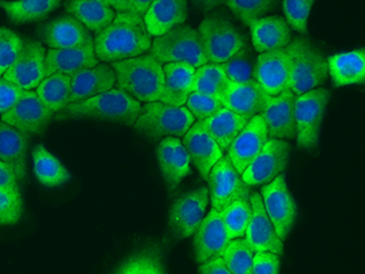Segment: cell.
Segmentation results:
<instances>
[{"label": "cell", "instance_id": "7bdbcfd3", "mask_svg": "<svg viewBox=\"0 0 365 274\" xmlns=\"http://www.w3.org/2000/svg\"><path fill=\"white\" fill-rule=\"evenodd\" d=\"M20 189H0V225L17 223L22 215Z\"/></svg>", "mask_w": 365, "mask_h": 274}, {"label": "cell", "instance_id": "681fc988", "mask_svg": "<svg viewBox=\"0 0 365 274\" xmlns=\"http://www.w3.org/2000/svg\"><path fill=\"white\" fill-rule=\"evenodd\" d=\"M199 272L202 274H230L222 256L212 258L207 261L202 262L199 267Z\"/></svg>", "mask_w": 365, "mask_h": 274}, {"label": "cell", "instance_id": "f1b7e54d", "mask_svg": "<svg viewBox=\"0 0 365 274\" xmlns=\"http://www.w3.org/2000/svg\"><path fill=\"white\" fill-rule=\"evenodd\" d=\"M29 134L0 122V160L8 162L16 171L17 178L25 179Z\"/></svg>", "mask_w": 365, "mask_h": 274}, {"label": "cell", "instance_id": "836d02e7", "mask_svg": "<svg viewBox=\"0 0 365 274\" xmlns=\"http://www.w3.org/2000/svg\"><path fill=\"white\" fill-rule=\"evenodd\" d=\"M32 158L34 175L43 186L49 188L60 187L71 178L70 172L66 167L42 144L34 148Z\"/></svg>", "mask_w": 365, "mask_h": 274}, {"label": "cell", "instance_id": "5b68a950", "mask_svg": "<svg viewBox=\"0 0 365 274\" xmlns=\"http://www.w3.org/2000/svg\"><path fill=\"white\" fill-rule=\"evenodd\" d=\"M291 60V91L301 96L327 82L328 61L306 38H295L287 46Z\"/></svg>", "mask_w": 365, "mask_h": 274}, {"label": "cell", "instance_id": "ab89813d", "mask_svg": "<svg viewBox=\"0 0 365 274\" xmlns=\"http://www.w3.org/2000/svg\"><path fill=\"white\" fill-rule=\"evenodd\" d=\"M279 0H227L225 4L244 25L251 26L275 8Z\"/></svg>", "mask_w": 365, "mask_h": 274}, {"label": "cell", "instance_id": "cb8c5ba5", "mask_svg": "<svg viewBox=\"0 0 365 274\" xmlns=\"http://www.w3.org/2000/svg\"><path fill=\"white\" fill-rule=\"evenodd\" d=\"M116 76L113 67L106 64L76 72L71 76L70 103H77L113 89Z\"/></svg>", "mask_w": 365, "mask_h": 274}, {"label": "cell", "instance_id": "60d3db41", "mask_svg": "<svg viewBox=\"0 0 365 274\" xmlns=\"http://www.w3.org/2000/svg\"><path fill=\"white\" fill-rule=\"evenodd\" d=\"M229 272L234 274H251L253 263V250L246 240H235L229 243L222 255Z\"/></svg>", "mask_w": 365, "mask_h": 274}, {"label": "cell", "instance_id": "f907efd6", "mask_svg": "<svg viewBox=\"0 0 365 274\" xmlns=\"http://www.w3.org/2000/svg\"><path fill=\"white\" fill-rule=\"evenodd\" d=\"M155 0H128L129 11L138 14L139 16H144L150 5L154 3Z\"/></svg>", "mask_w": 365, "mask_h": 274}, {"label": "cell", "instance_id": "484cf974", "mask_svg": "<svg viewBox=\"0 0 365 274\" xmlns=\"http://www.w3.org/2000/svg\"><path fill=\"white\" fill-rule=\"evenodd\" d=\"M187 19V0H155L143 20L149 34L158 37Z\"/></svg>", "mask_w": 365, "mask_h": 274}, {"label": "cell", "instance_id": "f6af8a7d", "mask_svg": "<svg viewBox=\"0 0 365 274\" xmlns=\"http://www.w3.org/2000/svg\"><path fill=\"white\" fill-rule=\"evenodd\" d=\"M185 104L191 115L199 121L206 120L218 113L220 108H225L220 99L196 91H192L190 96H187Z\"/></svg>", "mask_w": 365, "mask_h": 274}, {"label": "cell", "instance_id": "ee69618b", "mask_svg": "<svg viewBox=\"0 0 365 274\" xmlns=\"http://www.w3.org/2000/svg\"><path fill=\"white\" fill-rule=\"evenodd\" d=\"M314 1L316 0H284L287 22L299 34H307L308 17Z\"/></svg>", "mask_w": 365, "mask_h": 274}, {"label": "cell", "instance_id": "9a60e30c", "mask_svg": "<svg viewBox=\"0 0 365 274\" xmlns=\"http://www.w3.org/2000/svg\"><path fill=\"white\" fill-rule=\"evenodd\" d=\"M3 77L25 91L37 88L46 78V49L42 43L37 41L24 43L16 61Z\"/></svg>", "mask_w": 365, "mask_h": 274}, {"label": "cell", "instance_id": "277c9868", "mask_svg": "<svg viewBox=\"0 0 365 274\" xmlns=\"http://www.w3.org/2000/svg\"><path fill=\"white\" fill-rule=\"evenodd\" d=\"M150 54L161 64L187 63L197 68L208 63L199 32L187 25L175 26L156 37Z\"/></svg>", "mask_w": 365, "mask_h": 274}, {"label": "cell", "instance_id": "d6986e66", "mask_svg": "<svg viewBox=\"0 0 365 274\" xmlns=\"http://www.w3.org/2000/svg\"><path fill=\"white\" fill-rule=\"evenodd\" d=\"M39 37L51 49H66L94 42L87 27L72 15L58 17L43 25L38 31Z\"/></svg>", "mask_w": 365, "mask_h": 274}, {"label": "cell", "instance_id": "603a6c76", "mask_svg": "<svg viewBox=\"0 0 365 274\" xmlns=\"http://www.w3.org/2000/svg\"><path fill=\"white\" fill-rule=\"evenodd\" d=\"M158 158L168 191H175L182 179L191 173L187 150L178 138L167 137L158 144Z\"/></svg>", "mask_w": 365, "mask_h": 274}, {"label": "cell", "instance_id": "4316f807", "mask_svg": "<svg viewBox=\"0 0 365 274\" xmlns=\"http://www.w3.org/2000/svg\"><path fill=\"white\" fill-rule=\"evenodd\" d=\"M165 82L160 101L173 106H184L192 93L195 67L187 63H168L163 66Z\"/></svg>", "mask_w": 365, "mask_h": 274}, {"label": "cell", "instance_id": "f35d334b", "mask_svg": "<svg viewBox=\"0 0 365 274\" xmlns=\"http://www.w3.org/2000/svg\"><path fill=\"white\" fill-rule=\"evenodd\" d=\"M220 65L232 83H245L255 81L253 71L256 64L253 61L251 50L246 46H242L237 54L232 55V58Z\"/></svg>", "mask_w": 365, "mask_h": 274}, {"label": "cell", "instance_id": "1f68e13d", "mask_svg": "<svg viewBox=\"0 0 365 274\" xmlns=\"http://www.w3.org/2000/svg\"><path fill=\"white\" fill-rule=\"evenodd\" d=\"M66 10L96 34L106 29L116 16L105 0H71L66 4Z\"/></svg>", "mask_w": 365, "mask_h": 274}, {"label": "cell", "instance_id": "f546056e", "mask_svg": "<svg viewBox=\"0 0 365 274\" xmlns=\"http://www.w3.org/2000/svg\"><path fill=\"white\" fill-rule=\"evenodd\" d=\"M328 71L335 87L365 82V51L354 50L349 53L332 55L328 58Z\"/></svg>", "mask_w": 365, "mask_h": 274}, {"label": "cell", "instance_id": "7a4b0ae2", "mask_svg": "<svg viewBox=\"0 0 365 274\" xmlns=\"http://www.w3.org/2000/svg\"><path fill=\"white\" fill-rule=\"evenodd\" d=\"M141 113V105L128 93L120 88L70 103L58 113V120H101L133 126Z\"/></svg>", "mask_w": 365, "mask_h": 274}, {"label": "cell", "instance_id": "816d5d0a", "mask_svg": "<svg viewBox=\"0 0 365 274\" xmlns=\"http://www.w3.org/2000/svg\"><path fill=\"white\" fill-rule=\"evenodd\" d=\"M113 10H117L118 13L129 11L128 0H105Z\"/></svg>", "mask_w": 365, "mask_h": 274}, {"label": "cell", "instance_id": "8d00e7d4", "mask_svg": "<svg viewBox=\"0 0 365 274\" xmlns=\"http://www.w3.org/2000/svg\"><path fill=\"white\" fill-rule=\"evenodd\" d=\"M116 272L120 274H163L166 273V267L163 265L161 250L158 246H151L127 258Z\"/></svg>", "mask_w": 365, "mask_h": 274}, {"label": "cell", "instance_id": "ac0fdd59", "mask_svg": "<svg viewBox=\"0 0 365 274\" xmlns=\"http://www.w3.org/2000/svg\"><path fill=\"white\" fill-rule=\"evenodd\" d=\"M268 137L277 139L296 138L295 96L291 89L279 96H270L261 113Z\"/></svg>", "mask_w": 365, "mask_h": 274}, {"label": "cell", "instance_id": "52a82bcc", "mask_svg": "<svg viewBox=\"0 0 365 274\" xmlns=\"http://www.w3.org/2000/svg\"><path fill=\"white\" fill-rule=\"evenodd\" d=\"M330 100V91L317 88L295 98L297 146L301 149H316L319 143L324 113Z\"/></svg>", "mask_w": 365, "mask_h": 274}, {"label": "cell", "instance_id": "4dcf8cb0", "mask_svg": "<svg viewBox=\"0 0 365 274\" xmlns=\"http://www.w3.org/2000/svg\"><path fill=\"white\" fill-rule=\"evenodd\" d=\"M247 118L232 113V110L227 108H220L213 116L201 121L206 132L213 138L222 151L229 149V146H232V141L240 133L241 129L247 125Z\"/></svg>", "mask_w": 365, "mask_h": 274}, {"label": "cell", "instance_id": "6da1fadb", "mask_svg": "<svg viewBox=\"0 0 365 274\" xmlns=\"http://www.w3.org/2000/svg\"><path fill=\"white\" fill-rule=\"evenodd\" d=\"M151 43V34L143 16L123 11L117 14L113 21L96 34L94 50L99 60L115 63L144 54Z\"/></svg>", "mask_w": 365, "mask_h": 274}, {"label": "cell", "instance_id": "b9f144b4", "mask_svg": "<svg viewBox=\"0 0 365 274\" xmlns=\"http://www.w3.org/2000/svg\"><path fill=\"white\" fill-rule=\"evenodd\" d=\"M24 41L6 27H0V77L13 66L24 48Z\"/></svg>", "mask_w": 365, "mask_h": 274}, {"label": "cell", "instance_id": "c3c4849f", "mask_svg": "<svg viewBox=\"0 0 365 274\" xmlns=\"http://www.w3.org/2000/svg\"><path fill=\"white\" fill-rule=\"evenodd\" d=\"M16 171L8 162L0 160V189H20Z\"/></svg>", "mask_w": 365, "mask_h": 274}, {"label": "cell", "instance_id": "44dd1931", "mask_svg": "<svg viewBox=\"0 0 365 274\" xmlns=\"http://www.w3.org/2000/svg\"><path fill=\"white\" fill-rule=\"evenodd\" d=\"M229 243L230 239L225 229L222 213L212 208L195 233L194 248L196 261L202 263L210 258L222 256Z\"/></svg>", "mask_w": 365, "mask_h": 274}, {"label": "cell", "instance_id": "3957f363", "mask_svg": "<svg viewBox=\"0 0 365 274\" xmlns=\"http://www.w3.org/2000/svg\"><path fill=\"white\" fill-rule=\"evenodd\" d=\"M117 88L143 103L158 101L165 82L162 64L151 54L113 63Z\"/></svg>", "mask_w": 365, "mask_h": 274}, {"label": "cell", "instance_id": "d6a6232c", "mask_svg": "<svg viewBox=\"0 0 365 274\" xmlns=\"http://www.w3.org/2000/svg\"><path fill=\"white\" fill-rule=\"evenodd\" d=\"M58 5L60 0H0V8L15 25L44 20Z\"/></svg>", "mask_w": 365, "mask_h": 274}, {"label": "cell", "instance_id": "5bb4252c", "mask_svg": "<svg viewBox=\"0 0 365 274\" xmlns=\"http://www.w3.org/2000/svg\"><path fill=\"white\" fill-rule=\"evenodd\" d=\"M253 78L270 96L291 89V60L287 49L261 53L255 65Z\"/></svg>", "mask_w": 365, "mask_h": 274}, {"label": "cell", "instance_id": "9c48e42d", "mask_svg": "<svg viewBox=\"0 0 365 274\" xmlns=\"http://www.w3.org/2000/svg\"><path fill=\"white\" fill-rule=\"evenodd\" d=\"M212 208L222 212L237 200H249L251 186L244 182L228 156H222L208 175Z\"/></svg>", "mask_w": 365, "mask_h": 274}, {"label": "cell", "instance_id": "30bf717a", "mask_svg": "<svg viewBox=\"0 0 365 274\" xmlns=\"http://www.w3.org/2000/svg\"><path fill=\"white\" fill-rule=\"evenodd\" d=\"M261 194L267 215L279 238L282 241L287 240L295 225L297 206L287 188L285 176L279 175L272 182L267 183V186L262 188Z\"/></svg>", "mask_w": 365, "mask_h": 274}, {"label": "cell", "instance_id": "d590c367", "mask_svg": "<svg viewBox=\"0 0 365 274\" xmlns=\"http://www.w3.org/2000/svg\"><path fill=\"white\" fill-rule=\"evenodd\" d=\"M230 81L225 76L220 64H205L197 67L194 76L192 91L201 93L205 96H215L217 99H222L225 96Z\"/></svg>", "mask_w": 365, "mask_h": 274}, {"label": "cell", "instance_id": "4fadbf2b", "mask_svg": "<svg viewBox=\"0 0 365 274\" xmlns=\"http://www.w3.org/2000/svg\"><path fill=\"white\" fill-rule=\"evenodd\" d=\"M208 191L205 187L189 191L175 200L170 210V228L178 239L195 234L207 208Z\"/></svg>", "mask_w": 365, "mask_h": 274}, {"label": "cell", "instance_id": "ffe728a7", "mask_svg": "<svg viewBox=\"0 0 365 274\" xmlns=\"http://www.w3.org/2000/svg\"><path fill=\"white\" fill-rule=\"evenodd\" d=\"M185 137L182 139V146L189 154L190 162L199 171L201 178L207 181L212 167L220 161L223 151L213 138L206 132L201 121L191 126Z\"/></svg>", "mask_w": 365, "mask_h": 274}, {"label": "cell", "instance_id": "e0dca14e", "mask_svg": "<svg viewBox=\"0 0 365 274\" xmlns=\"http://www.w3.org/2000/svg\"><path fill=\"white\" fill-rule=\"evenodd\" d=\"M268 139L269 137L266 123L261 115L250 118L247 125L241 129L240 133L237 134L232 146L227 150L232 166L235 167L240 175L252 162L253 158L259 154Z\"/></svg>", "mask_w": 365, "mask_h": 274}, {"label": "cell", "instance_id": "7402d4cb", "mask_svg": "<svg viewBox=\"0 0 365 274\" xmlns=\"http://www.w3.org/2000/svg\"><path fill=\"white\" fill-rule=\"evenodd\" d=\"M270 96L256 81L245 83H232L222 96V104L232 113L245 117L247 120L257 116L266 108Z\"/></svg>", "mask_w": 365, "mask_h": 274}, {"label": "cell", "instance_id": "7c38bea8", "mask_svg": "<svg viewBox=\"0 0 365 274\" xmlns=\"http://www.w3.org/2000/svg\"><path fill=\"white\" fill-rule=\"evenodd\" d=\"M54 113L46 108L36 91H25L16 104L3 113L1 121L29 134H43L46 132Z\"/></svg>", "mask_w": 365, "mask_h": 274}, {"label": "cell", "instance_id": "7dc6e473", "mask_svg": "<svg viewBox=\"0 0 365 274\" xmlns=\"http://www.w3.org/2000/svg\"><path fill=\"white\" fill-rule=\"evenodd\" d=\"M24 91L25 89L19 87L17 84L10 82L4 77H0V113L3 115L13 108L17 100L24 94Z\"/></svg>", "mask_w": 365, "mask_h": 274}, {"label": "cell", "instance_id": "8fae6325", "mask_svg": "<svg viewBox=\"0 0 365 274\" xmlns=\"http://www.w3.org/2000/svg\"><path fill=\"white\" fill-rule=\"evenodd\" d=\"M290 149V144L284 139L270 138L241 173V178L249 186H264L272 182L287 168Z\"/></svg>", "mask_w": 365, "mask_h": 274}, {"label": "cell", "instance_id": "2e32d148", "mask_svg": "<svg viewBox=\"0 0 365 274\" xmlns=\"http://www.w3.org/2000/svg\"><path fill=\"white\" fill-rule=\"evenodd\" d=\"M249 200L252 208V216L246 229L245 240L250 248L253 250V253L268 251L282 255L284 244L267 215L262 196L258 193H253L250 194Z\"/></svg>", "mask_w": 365, "mask_h": 274}, {"label": "cell", "instance_id": "f5cc1de1", "mask_svg": "<svg viewBox=\"0 0 365 274\" xmlns=\"http://www.w3.org/2000/svg\"><path fill=\"white\" fill-rule=\"evenodd\" d=\"M227 0H197L199 3L205 10H211V9L217 8L220 5L225 4Z\"/></svg>", "mask_w": 365, "mask_h": 274}, {"label": "cell", "instance_id": "8992f818", "mask_svg": "<svg viewBox=\"0 0 365 274\" xmlns=\"http://www.w3.org/2000/svg\"><path fill=\"white\" fill-rule=\"evenodd\" d=\"M194 121L195 117L187 108L151 101L141 106L134 128L151 141H158L170 136L182 137L194 125Z\"/></svg>", "mask_w": 365, "mask_h": 274}, {"label": "cell", "instance_id": "bcb514c9", "mask_svg": "<svg viewBox=\"0 0 365 274\" xmlns=\"http://www.w3.org/2000/svg\"><path fill=\"white\" fill-rule=\"evenodd\" d=\"M280 272L279 255L268 251H259L253 255L251 274H278Z\"/></svg>", "mask_w": 365, "mask_h": 274}, {"label": "cell", "instance_id": "83f0119b", "mask_svg": "<svg viewBox=\"0 0 365 274\" xmlns=\"http://www.w3.org/2000/svg\"><path fill=\"white\" fill-rule=\"evenodd\" d=\"M250 29L253 46L258 53L282 49L292 41L290 26L280 16L261 17Z\"/></svg>", "mask_w": 365, "mask_h": 274}, {"label": "cell", "instance_id": "e575fe53", "mask_svg": "<svg viewBox=\"0 0 365 274\" xmlns=\"http://www.w3.org/2000/svg\"><path fill=\"white\" fill-rule=\"evenodd\" d=\"M38 96L53 113H60L70 104L71 76L53 73L37 87Z\"/></svg>", "mask_w": 365, "mask_h": 274}, {"label": "cell", "instance_id": "ba28073f", "mask_svg": "<svg viewBox=\"0 0 365 274\" xmlns=\"http://www.w3.org/2000/svg\"><path fill=\"white\" fill-rule=\"evenodd\" d=\"M197 32L210 63H225L245 46V38L232 22L220 15L206 17Z\"/></svg>", "mask_w": 365, "mask_h": 274}, {"label": "cell", "instance_id": "d4e9b609", "mask_svg": "<svg viewBox=\"0 0 365 274\" xmlns=\"http://www.w3.org/2000/svg\"><path fill=\"white\" fill-rule=\"evenodd\" d=\"M98 64L99 59L96 58L94 42L76 48L50 49L46 54V77L53 73L72 76Z\"/></svg>", "mask_w": 365, "mask_h": 274}, {"label": "cell", "instance_id": "74e56055", "mask_svg": "<svg viewBox=\"0 0 365 274\" xmlns=\"http://www.w3.org/2000/svg\"><path fill=\"white\" fill-rule=\"evenodd\" d=\"M230 240L245 235L246 229L252 216L250 200H237L220 212Z\"/></svg>", "mask_w": 365, "mask_h": 274}]
</instances>
